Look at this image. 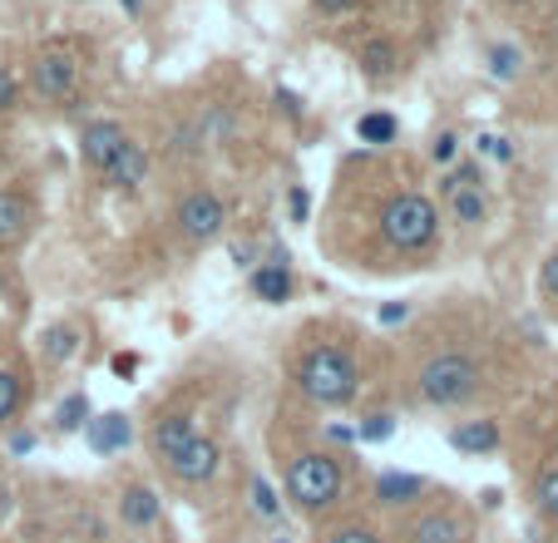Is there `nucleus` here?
Masks as SVG:
<instances>
[{"mask_svg":"<svg viewBox=\"0 0 558 543\" xmlns=\"http://www.w3.org/2000/svg\"><path fill=\"white\" fill-rule=\"evenodd\" d=\"M124 144H129V134L119 119H89V124L80 129V164H85L89 173H105Z\"/></svg>","mask_w":558,"mask_h":543,"instance_id":"obj_11","label":"nucleus"},{"mask_svg":"<svg viewBox=\"0 0 558 543\" xmlns=\"http://www.w3.org/2000/svg\"><path fill=\"white\" fill-rule=\"evenodd\" d=\"M35 232V203L31 193L11 189V183H0V257H11L31 242Z\"/></svg>","mask_w":558,"mask_h":543,"instance_id":"obj_10","label":"nucleus"},{"mask_svg":"<svg viewBox=\"0 0 558 543\" xmlns=\"http://www.w3.org/2000/svg\"><path fill=\"white\" fill-rule=\"evenodd\" d=\"M356 138L361 144H371V148H386V144L401 138V119L386 114V109H371V114L356 119Z\"/></svg>","mask_w":558,"mask_h":543,"instance_id":"obj_22","label":"nucleus"},{"mask_svg":"<svg viewBox=\"0 0 558 543\" xmlns=\"http://www.w3.org/2000/svg\"><path fill=\"white\" fill-rule=\"evenodd\" d=\"M163 470H169L179 484H189V490H198V484H213V480H218V470H222L218 435H193L189 445L173 455V460H163Z\"/></svg>","mask_w":558,"mask_h":543,"instance_id":"obj_9","label":"nucleus"},{"mask_svg":"<svg viewBox=\"0 0 558 543\" xmlns=\"http://www.w3.org/2000/svg\"><path fill=\"white\" fill-rule=\"evenodd\" d=\"M316 543H390L371 519H337L316 533Z\"/></svg>","mask_w":558,"mask_h":543,"instance_id":"obj_21","label":"nucleus"},{"mask_svg":"<svg viewBox=\"0 0 558 543\" xmlns=\"http://www.w3.org/2000/svg\"><path fill=\"white\" fill-rule=\"evenodd\" d=\"M119 11H124V15H129V21H138V15H144V11H148V0H119Z\"/></svg>","mask_w":558,"mask_h":543,"instance_id":"obj_34","label":"nucleus"},{"mask_svg":"<svg viewBox=\"0 0 558 543\" xmlns=\"http://www.w3.org/2000/svg\"><path fill=\"white\" fill-rule=\"evenodd\" d=\"M548 25H554V35H558V0L548 5Z\"/></svg>","mask_w":558,"mask_h":543,"instance_id":"obj_36","label":"nucleus"},{"mask_svg":"<svg viewBox=\"0 0 558 543\" xmlns=\"http://www.w3.org/2000/svg\"><path fill=\"white\" fill-rule=\"evenodd\" d=\"M272 543H292V539H272Z\"/></svg>","mask_w":558,"mask_h":543,"instance_id":"obj_38","label":"nucleus"},{"mask_svg":"<svg viewBox=\"0 0 558 543\" xmlns=\"http://www.w3.org/2000/svg\"><path fill=\"white\" fill-rule=\"evenodd\" d=\"M554 533H558V523H554Z\"/></svg>","mask_w":558,"mask_h":543,"instance_id":"obj_39","label":"nucleus"},{"mask_svg":"<svg viewBox=\"0 0 558 543\" xmlns=\"http://www.w3.org/2000/svg\"><path fill=\"white\" fill-rule=\"evenodd\" d=\"M356 5H361V0H312L316 15H351Z\"/></svg>","mask_w":558,"mask_h":543,"instance_id":"obj_33","label":"nucleus"},{"mask_svg":"<svg viewBox=\"0 0 558 543\" xmlns=\"http://www.w3.org/2000/svg\"><path fill=\"white\" fill-rule=\"evenodd\" d=\"M534 509L544 514L548 523H558V464L538 470V480H534Z\"/></svg>","mask_w":558,"mask_h":543,"instance_id":"obj_26","label":"nucleus"},{"mask_svg":"<svg viewBox=\"0 0 558 543\" xmlns=\"http://www.w3.org/2000/svg\"><path fill=\"white\" fill-rule=\"evenodd\" d=\"M282 484H287L292 509L306 514V519H327V514H337L341 499H347V470H341V460L331 449H316V445L287 455Z\"/></svg>","mask_w":558,"mask_h":543,"instance_id":"obj_1","label":"nucleus"},{"mask_svg":"<svg viewBox=\"0 0 558 543\" xmlns=\"http://www.w3.org/2000/svg\"><path fill=\"white\" fill-rule=\"evenodd\" d=\"M505 5H524V0H505Z\"/></svg>","mask_w":558,"mask_h":543,"instance_id":"obj_37","label":"nucleus"},{"mask_svg":"<svg viewBox=\"0 0 558 543\" xmlns=\"http://www.w3.org/2000/svg\"><path fill=\"white\" fill-rule=\"evenodd\" d=\"M144 178H148V148L129 138V144L114 154V164H109L105 173H99V183H109V189L124 193V189H138Z\"/></svg>","mask_w":558,"mask_h":543,"instance_id":"obj_15","label":"nucleus"},{"mask_svg":"<svg viewBox=\"0 0 558 543\" xmlns=\"http://www.w3.org/2000/svg\"><path fill=\"white\" fill-rule=\"evenodd\" d=\"M454 154H460V134H450V129H445V134H435V144H430L435 164H454Z\"/></svg>","mask_w":558,"mask_h":543,"instance_id":"obj_30","label":"nucleus"},{"mask_svg":"<svg viewBox=\"0 0 558 543\" xmlns=\"http://www.w3.org/2000/svg\"><path fill=\"white\" fill-rule=\"evenodd\" d=\"M480 183H485L480 164H450V168H445V178H440V193L450 198V193H460V189H480Z\"/></svg>","mask_w":558,"mask_h":543,"instance_id":"obj_27","label":"nucleus"},{"mask_svg":"<svg viewBox=\"0 0 558 543\" xmlns=\"http://www.w3.org/2000/svg\"><path fill=\"white\" fill-rule=\"evenodd\" d=\"M247 287H253V297L257 302H267V306L292 302L296 277H292V267H287V252H272L267 262H257L253 277H247Z\"/></svg>","mask_w":558,"mask_h":543,"instance_id":"obj_12","label":"nucleus"},{"mask_svg":"<svg viewBox=\"0 0 558 543\" xmlns=\"http://www.w3.org/2000/svg\"><path fill=\"white\" fill-rule=\"evenodd\" d=\"M15 105H21V80H15V74L0 64V114H11Z\"/></svg>","mask_w":558,"mask_h":543,"instance_id":"obj_28","label":"nucleus"},{"mask_svg":"<svg viewBox=\"0 0 558 543\" xmlns=\"http://www.w3.org/2000/svg\"><path fill=\"white\" fill-rule=\"evenodd\" d=\"M480 390H485V366L460 346L425 355L421 371H415V400L425 410H460L470 400H480Z\"/></svg>","mask_w":558,"mask_h":543,"instance_id":"obj_3","label":"nucleus"},{"mask_svg":"<svg viewBox=\"0 0 558 543\" xmlns=\"http://www.w3.org/2000/svg\"><path fill=\"white\" fill-rule=\"evenodd\" d=\"M480 148H485L489 158H499V164H509V158H514V148H509V138H499V134H485V138H480Z\"/></svg>","mask_w":558,"mask_h":543,"instance_id":"obj_32","label":"nucleus"},{"mask_svg":"<svg viewBox=\"0 0 558 543\" xmlns=\"http://www.w3.org/2000/svg\"><path fill=\"white\" fill-rule=\"evenodd\" d=\"M485 70H489V80H499V84L519 80V74H524V50H519L514 40L485 45Z\"/></svg>","mask_w":558,"mask_h":543,"instance_id":"obj_20","label":"nucleus"},{"mask_svg":"<svg viewBox=\"0 0 558 543\" xmlns=\"http://www.w3.org/2000/svg\"><path fill=\"white\" fill-rule=\"evenodd\" d=\"M538 292H544L548 302H558V252H548L544 267H538Z\"/></svg>","mask_w":558,"mask_h":543,"instance_id":"obj_29","label":"nucleus"},{"mask_svg":"<svg viewBox=\"0 0 558 543\" xmlns=\"http://www.w3.org/2000/svg\"><path fill=\"white\" fill-rule=\"evenodd\" d=\"M25 376L21 371H11V366H0V425H15V415L25 410Z\"/></svg>","mask_w":558,"mask_h":543,"instance_id":"obj_24","label":"nucleus"},{"mask_svg":"<svg viewBox=\"0 0 558 543\" xmlns=\"http://www.w3.org/2000/svg\"><path fill=\"white\" fill-rule=\"evenodd\" d=\"M193 435H203L198 430V410L193 406H169V410H158L154 420H148V455H154L158 464L163 460H173L183 445H189Z\"/></svg>","mask_w":558,"mask_h":543,"instance_id":"obj_8","label":"nucleus"},{"mask_svg":"<svg viewBox=\"0 0 558 543\" xmlns=\"http://www.w3.org/2000/svg\"><path fill=\"white\" fill-rule=\"evenodd\" d=\"M450 218L460 222V228H480V222L489 218L485 189H460V193H450Z\"/></svg>","mask_w":558,"mask_h":543,"instance_id":"obj_23","label":"nucleus"},{"mask_svg":"<svg viewBox=\"0 0 558 543\" xmlns=\"http://www.w3.org/2000/svg\"><path fill=\"white\" fill-rule=\"evenodd\" d=\"M425 490H430V484H425L421 474L386 470V474L376 480V504H386V509H415V504L425 499Z\"/></svg>","mask_w":558,"mask_h":543,"instance_id":"obj_16","label":"nucleus"},{"mask_svg":"<svg viewBox=\"0 0 558 543\" xmlns=\"http://www.w3.org/2000/svg\"><path fill=\"white\" fill-rule=\"evenodd\" d=\"M173 228L189 248H213V242L228 232V203L218 189H189L173 208Z\"/></svg>","mask_w":558,"mask_h":543,"instance_id":"obj_5","label":"nucleus"},{"mask_svg":"<svg viewBox=\"0 0 558 543\" xmlns=\"http://www.w3.org/2000/svg\"><path fill=\"white\" fill-rule=\"evenodd\" d=\"M31 89L45 105H70L80 89V55L64 45H45L31 55Z\"/></svg>","mask_w":558,"mask_h":543,"instance_id":"obj_6","label":"nucleus"},{"mask_svg":"<svg viewBox=\"0 0 558 543\" xmlns=\"http://www.w3.org/2000/svg\"><path fill=\"white\" fill-rule=\"evenodd\" d=\"M85 435H89V445H95L99 455H114V449H124L129 439H134V430H129V415H119V410H109V415L89 420V425H85Z\"/></svg>","mask_w":558,"mask_h":543,"instance_id":"obj_18","label":"nucleus"},{"mask_svg":"<svg viewBox=\"0 0 558 543\" xmlns=\"http://www.w3.org/2000/svg\"><path fill=\"white\" fill-rule=\"evenodd\" d=\"M292 386H296V396L312 400V406L341 410V406H351V400H356L361 366H356V355H351L347 346L322 341V346H306V351L296 355Z\"/></svg>","mask_w":558,"mask_h":543,"instance_id":"obj_2","label":"nucleus"},{"mask_svg":"<svg viewBox=\"0 0 558 543\" xmlns=\"http://www.w3.org/2000/svg\"><path fill=\"white\" fill-rule=\"evenodd\" d=\"M89 425V396L85 390H74V396H64V406L54 410V430L60 435H74V430Z\"/></svg>","mask_w":558,"mask_h":543,"instance_id":"obj_25","label":"nucleus"},{"mask_svg":"<svg viewBox=\"0 0 558 543\" xmlns=\"http://www.w3.org/2000/svg\"><path fill=\"white\" fill-rule=\"evenodd\" d=\"M376 228H380V242H386L390 252L421 257V252H430L435 242H440V208H435L421 189H401L380 203Z\"/></svg>","mask_w":558,"mask_h":543,"instance_id":"obj_4","label":"nucleus"},{"mask_svg":"<svg viewBox=\"0 0 558 543\" xmlns=\"http://www.w3.org/2000/svg\"><path fill=\"white\" fill-rule=\"evenodd\" d=\"M80 341H85V331L74 322H54V326H45V336H40V355H45V366H64L74 351H80Z\"/></svg>","mask_w":558,"mask_h":543,"instance_id":"obj_19","label":"nucleus"},{"mask_svg":"<svg viewBox=\"0 0 558 543\" xmlns=\"http://www.w3.org/2000/svg\"><path fill=\"white\" fill-rule=\"evenodd\" d=\"M450 445L460 449L464 460H485V455H495V449L505 445V430H499V420H489V415L454 420V425H450Z\"/></svg>","mask_w":558,"mask_h":543,"instance_id":"obj_13","label":"nucleus"},{"mask_svg":"<svg viewBox=\"0 0 558 543\" xmlns=\"http://www.w3.org/2000/svg\"><path fill=\"white\" fill-rule=\"evenodd\" d=\"M356 64L366 80H390V74L401 70V45L390 40V35H366V40L356 45Z\"/></svg>","mask_w":558,"mask_h":543,"instance_id":"obj_14","label":"nucleus"},{"mask_svg":"<svg viewBox=\"0 0 558 543\" xmlns=\"http://www.w3.org/2000/svg\"><path fill=\"white\" fill-rule=\"evenodd\" d=\"M405 312H411V306H405V302H401V306L390 302V306H386V312H380V322H405Z\"/></svg>","mask_w":558,"mask_h":543,"instance_id":"obj_35","label":"nucleus"},{"mask_svg":"<svg viewBox=\"0 0 558 543\" xmlns=\"http://www.w3.org/2000/svg\"><path fill=\"white\" fill-rule=\"evenodd\" d=\"M470 529H464V514L460 504L440 499V504H425L415 509L411 519L401 523V543H464Z\"/></svg>","mask_w":558,"mask_h":543,"instance_id":"obj_7","label":"nucleus"},{"mask_svg":"<svg viewBox=\"0 0 558 543\" xmlns=\"http://www.w3.org/2000/svg\"><path fill=\"white\" fill-rule=\"evenodd\" d=\"M390 430H396V425H390V415H371L366 425H356V439H386Z\"/></svg>","mask_w":558,"mask_h":543,"instance_id":"obj_31","label":"nucleus"},{"mask_svg":"<svg viewBox=\"0 0 558 543\" xmlns=\"http://www.w3.org/2000/svg\"><path fill=\"white\" fill-rule=\"evenodd\" d=\"M158 514H163V499H158L148 484H124V490H119V519H124L129 529H154Z\"/></svg>","mask_w":558,"mask_h":543,"instance_id":"obj_17","label":"nucleus"}]
</instances>
